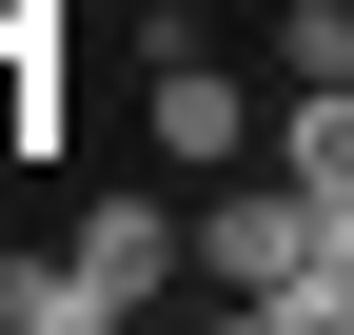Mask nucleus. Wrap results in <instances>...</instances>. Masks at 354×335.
<instances>
[{
  "mask_svg": "<svg viewBox=\"0 0 354 335\" xmlns=\"http://www.w3.org/2000/svg\"><path fill=\"white\" fill-rule=\"evenodd\" d=\"M0 335H118V296H99V257H0Z\"/></svg>",
  "mask_w": 354,
  "mask_h": 335,
  "instance_id": "nucleus-4",
  "label": "nucleus"
},
{
  "mask_svg": "<svg viewBox=\"0 0 354 335\" xmlns=\"http://www.w3.org/2000/svg\"><path fill=\"white\" fill-rule=\"evenodd\" d=\"M138 118H158V178H236V158H276V118H256L236 79L197 60V39H158V79H138Z\"/></svg>",
  "mask_w": 354,
  "mask_h": 335,
  "instance_id": "nucleus-2",
  "label": "nucleus"
},
{
  "mask_svg": "<svg viewBox=\"0 0 354 335\" xmlns=\"http://www.w3.org/2000/svg\"><path fill=\"white\" fill-rule=\"evenodd\" d=\"M276 60H295V79H354V0H295V20H276Z\"/></svg>",
  "mask_w": 354,
  "mask_h": 335,
  "instance_id": "nucleus-7",
  "label": "nucleus"
},
{
  "mask_svg": "<svg viewBox=\"0 0 354 335\" xmlns=\"http://www.w3.org/2000/svg\"><path fill=\"white\" fill-rule=\"evenodd\" d=\"M79 257H99L118 316H158V276H197V217H177L158 178H118V197H79Z\"/></svg>",
  "mask_w": 354,
  "mask_h": 335,
  "instance_id": "nucleus-3",
  "label": "nucleus"
},
{
  "mask_svg": "<svg viewBox=\"0 0 354 335\" xmlns=\"http://www.w3.org/2000/svg\"><path fill=\"white\" fill-rule=\"evenodd\" d=\"M276 178L354 197V79H295V99H276Z\"/></svg>",
  "mask_w": 354,
  "mask_h": 335,
  "instance_id": "nucleus-6",
  "label": "nucleus"
},
{
  "mask_svg": "<svg viewBox=\"0 0 354 335\" xmlns=\"http://www.w3.org/2000/svg\"><path fill=\"white\" fill-rule=\"evenodd\" d=\"M295 257H315V178H276V158H236V178L197 197V276H216V296L256 316V296H276Z\"/></svg>",
  "mask_w": 354,
  "mask_h": 335,
  "instance_id": "nucleus-1",
  "label": "nucleus"
},
{
  "mask_svg": "<svg viewBox=\"0 0 354 335\" xmlns=\"http://www.w3.org/2000/svg\"><path fill=\"white\" fill-rule=\"evenodd\" d=\"M256 335H354V197H315V257L256 296Z\"/></svg>",
  "mask_w": 354,
  "mask_h": 335,
  "instance_id": "nucleus-5",
  "label": "nucleus"
}]
</instances>
